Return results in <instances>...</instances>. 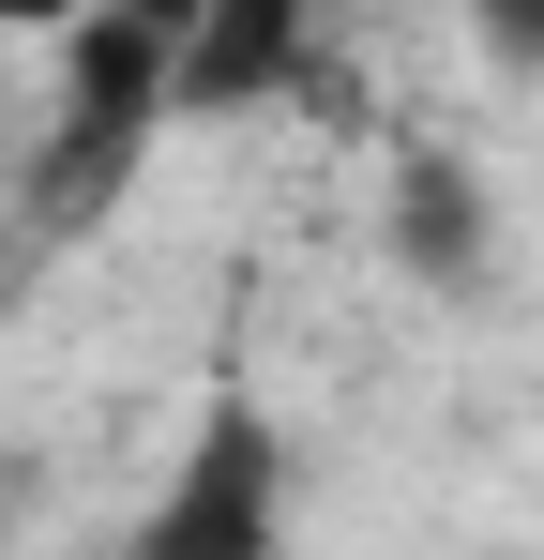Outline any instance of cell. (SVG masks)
<instances>
[{
    "label": "cell",
    "instance_id": "cell-2",
    "mask_svg": "<svg viewBox=\"0 0 544 560\" xmlns=\"http://www.w3.org/2000/svg\"><path fill=\"white\" fill-rule=\"evenodd\" d=\"M484 31L499 46H544V0H484Z\"/></svg>",
    "mask_w": 544,
    "mask_h": 560
},
{
    "label": "cell",
    "instance_id": "cell-1",
    "mask_svg": "<svg viewBox=\"0 0 544 560\" xmlns=\"http://www.w3.org/2000/svg\"><path fill=\"white\" fill-rule=\"evenodd\" d=\"M91 0H0V31H76Z\"/></svg>",
    "mask_w": 544,
    "mask_h": 560
}]
</instances>
